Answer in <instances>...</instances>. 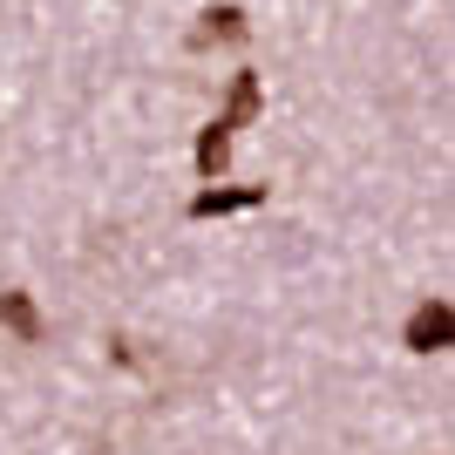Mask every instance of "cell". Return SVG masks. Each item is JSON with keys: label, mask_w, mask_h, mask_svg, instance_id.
Returning a JSON list of instances; mask_svg holds the SVG:
<instances>
[{"label": "cell", "mask_w": 455, "mask_h": 455, "mask_svg": "<svg viewBox=\"0 0 455 455\" xmlns=\"http://www.w3.org/2000/svg\"><path fill=\"white\" fill-rule=\"evenodd\" d=\"M266 109V89H259V76H231V95H225V109L211 116V130L197 136V177H211V184H218V171H225L231 164V136L245 130L251 116Z\"/></svg>", "instance_id": "obj_1"}, {"label": "cell", "mask_w": 455, "mask_h": 455, "mask_svg": "<svg viewBox=\"0 0 455 455\" xmlns=\"http://www.w3.org/2000/svg\"><path fill=\"white\" fill-rule=\"evenodd\" d=\"M408 354H442V347L455 340V306L449 299H421L415 313H408Z\"/></svg>", "instance_id": "obj_2"}, {"label": "cell", "mask_w": 455, "mask_h": 455, "mask_svg": "<svg viewBox=\"0 0 455 455\" xmlns=\"http://www.w3.org/2000/svg\"><path fill=\"white\" fill-rule=\"evenodd\" d=\"M245 35H251L245 7H204L197 28H190V48H197V55H204V48H238Z\"/></svg>", "instance_id": "obj_3"}, {"label": "cell", "mask_w": 455, "mask_h": 455, "mask_svg": "<svg viewBox=\"0 0 455 455\" xmlns=\"http://www.w3.org/2000/svg\"><path fill=\"white\" fill-rule=\"evenodd\" d=\"M272 190L266 184H211V190H197V197H190V218H197V225H204V218H231V211H259L266 204Z\"/></svg>", "instance_id": "obj_4"}, {"label": "cell", "mask_w": 455, "mask_h": 455, "mask_svg": "<svg viewBox=\"0 0 455 455\" xmlns=\"http://www.w3.org/2000/svg\"><path fill=\"white\" fill-rule=\"evenodd\" d=\"M0 326H7L14 340L35 347L41 340V306H35V292H0Z\"/></svg>", "instance_id": "obj_5"}]
</instances>
